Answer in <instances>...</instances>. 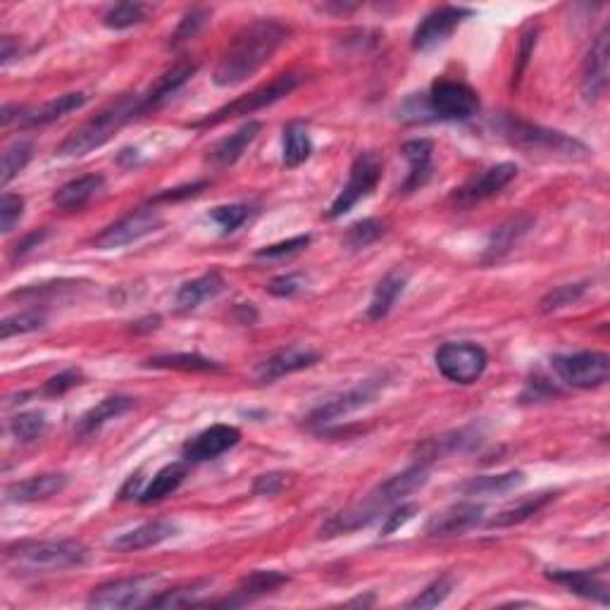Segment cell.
<instances>
[{
	"instance_id": "obj_27",
	"label": "cell",
	"mask_w": 610,
	"mask_h": 610,
	"mask_svg": "<svg viewBox=\"0 0 610 610\" xmlns=\"http://www.w3.org/2000/svg\"><path fill=\"white\" fill-rule=\"evenodd\" d=\"M260 129H263V124L251 120V122H246L241 129H236L234 134H229L227 139H222L208 155L210 165L220 167V170H222V167L234 165L236 160H239L241 155L246 153V148L251 146L255 139H258Z\"/></svg>"
},
{
	"instance_id": "obj_9",
	"label": "cell",
	"mask_w": 610,
	"mask_h": 610,
	"mask_svg": "<svg viewBox=\"0 0 610 610\" xmlns=\"http://www.w3.org/2000/svg\"><path fill=\"white\" fill-rule=\"evenodd\" d=\"M437 367L448 382L456 384H475L487 370L489 356L479 344L460 341V344H444L437 351Z\"/></svg>"
},
{
	"instance_id": "obj_58",
	"label": "cell",
	"mask_w": 610,
	"mask_h": 610,
	"mask_svg": "<svg viewBox=\"0 0 610 610\" xmlns=\"http://www.w3.org/2000/svg\"><path fill=\"white\" fill-rule=\"evenodd\" d=\"M356 8H358V5H353V3H344V5L327 3V5H322V10H325V12H339V15H344V12H353Z\"/></svg>"
},
{
	"instance_id": "obj_10",
	"label": "cell",
	"mask_w": 610,
	"mask_h": 610,
	"mask_svg": "<svg viewBox=\"0 0 610 610\" xmlns=\"http://www.w3.org/2000/svg\"><path fill=\"white\" fill-rule=\"evenodd\" d=\"M384 389V377H372L365 382L356 384L353 389L344 391V394H336L327 401H322L315 410H310L305 425L310 427H325L329 422L339 420V417L356 413V410L370 406L372 401L379 396V391Z\"/></svg>"
},
{
	"instance_id": "obj_48",
	"label": "cell",
	"mask_w": 610,
	"mask_h": 610,
	"mask_svg": "<svg viewBox=\"0 0 610 610\" xmlns=\"http://www.w3.org/2000/svg\"><path fill=\"white\" fill-rule=\"evenodd\" d=\"M210 12L205 8H194L189 10L186 15L182 17V22H179V27L174 29L172 39H170V46H179V43L194 39V36L198 34L205 27V22H208Z\"/></svg>"
},
{
	"instance_id": "obj_34",
	"label": "cell",
	"mask_w": 610,
	"mask_h": 610,
	"mask_svg": "<svg viewBox=\"0 0 610 610\" xmlns=\"http://www.w3.org/2000/svg\"><path fill=\"white\" fill-rule=\"evenodd\" d=\"M522 482H525L522 472H503V475L472 477L470 482L460 484V491H463L465 496H496L518 489Z\"/></svg>"
},
{
	"instance_id": "obj_22",
	"label": "cell",
	"mask_w": 610,
	"mask_h": 610,
	"mask_svg": "<svg viewBox=\"0 0 610 610\" xmlns=\"http://www.w3.org/2000/svg\"><path fill=\"white\" fill-rule=\"evenodd\" d=\"M286 582H289V577L277 570H255L239 582V587L234 589L232 599H224L217 603V606H246V603L263 599V596L272 594V591H277L279 587H284Z\"/></svg>"
},
{
	"instance_id": "obj_31",
	"label": "cell",
	"mask_w": 610,
	"mask_h": 610,
	"mask_svg": "<svg viewBox=\"0 0 610 610\" xmlns=\"http://www.w3.org/2000/svg\"><path fill=\"white\" fill-rule=\"evenodd\" d=\"M194 74H196V62H189V60L177 62V65H174L170 72H165L163 77L158 79V84H155L153 89L143 96V105H146V110L158 108L160 103H165L167 98L182 89V86L189 82Z\"/></svg>"
},
{
	"instance_id": "obj_51",
	"label": "cell",
	"mask_w": 610,
	"mask_h": 610,
	"mask_svg": "<svg viewBox=\"0 0 610 610\" xmlns=\"http://www.w3.org/2000/svg\"><path fill=\"white\" fill-rule=\"evenodd\" d=\"M291 484V475L286 472H267V475H260L253 484V494L255 496H277Z\"/></svg>"
},
{
	"instance_id": "obj_28",
	"label": "cell",
	"mask_w": 610,
	"mask_h": 610,
	"mask_svg": "<svg viewBox=\"0 0 610 610\" xmlns=\"http://www.w3.org/2000/svg\"><path fill=\"white\" fill-rule=\"evenodd\" d=\"M103 186L105 179L101 174H86V177L62 184L53 194V203L58 205L60 210H82L84 205H89L93 198L101 194Z\"/></svg>"
},
{
	"instance_id": "obj_1",
	"label": "cell",
	"mask_w": 610,
	"mask_h": 610,
	"mask_svg": "<svg viewBox=\"0 0 610 610\" xmlns=\"http://www.w3.org/2000/svg\"><path fill=\"white\" fill-rule=\"evenodd\" d=\"M286 39H289V29L275 20L246 24L217 60L213 82L222 89L244 84L255 72L263 70Z\"/></svg>"
},
{
	"instance_id": "obj_21",
	"label": "cell",
	"mask_w": 610,
	"mask_h": 610,
	"mask_svg": "<svg viewBox=\"0 0 610 610\" xmlns=\"http://www.w3.org/2000/svg\"><path fill=\"white\" fill-rule=\"evenodd\" d=\"M546 577L582 599L608 606V582L596 570H546Z\"/></svg>"
},
{
	"instance_id": "obj_14",
	"label": "cell",
	"mask_w": 610,
	"mask_h": 610,
	"mask_svg": "<svg viewBox=\"0 0 610 610\" xmlns=\"http://www.w3.org/2000/svg\"><path fill=\"white\" fill-rule=\"evenodd\" d=\"M515 177H518V165L513 163H501L496 167H489V170L472 177L468 184L460 186L456 194H453V203H456L458 208H472V205L501 194Z\"/></svg>"
},
{
	"instance_id": "obj_25",
	"label": "cell",
	"mask_w": 610,
	"mask_h": 610,
	"mask_svg": "<svg viewBox=\"0 0 610 610\" xmlns=\"http://www.w3.org/2000/svg\"><path fill=\"white\" fill-rule=\"evenodd\" d=\"M432 151V141L427 139L408 141L403 146V155L408 160V177L401 186L403 194H413V191L422 189L429 182V177H432Z\"/></svg>"
},
{
	"instance_id": "obj_46",
	"label": "cell",
	"mask_w": 610,
	"mask_h": 610,
	"mask_svg": "<svg viewBox=\"0 0 610 610\" xmlns=\"http://www.w3.org/2000/svg\"><path fill=\"white\" fill-rule=\"evenodd\" d=\"M453 577L451 575H441L439 580H434L429 587H425V591H420V594L415 596L413 601L408 603V608H437L444 603L448 596H451L453 591Z\"/></svg>"
},
{
	"instance_id": "obj_49",
	"label": "cell",
	"mask_w": 610,
	"mask_h": 610,
	"mask_svg": "<svg viewBox=\"0 0 610 610\" xmlns=\"http://www.w3.org/2000/svg\"><path fill=\"white\" fill-rule=\"evenodd\" d=\"M79 384H84L82 370H77V367H70V370L60 372V375L48 379V382L43 384V394H46V396H62V394H67L70 389L79 387Z\"/></svg>"
},
{
	"instance_id": "obj_36",
	"label": "cell",
	"mask_w": 610,
	"mask_h": 610,
	"mask_svg": "<svg viewBox=\"0 0 610 610\" xmlns=\"http://www.w3.org/2000/svg\"><path fill=\"white\" fill-rule=\"evenodd\" d=\"M313 153L308 127L303 122H291L284 127V165L298 167Z\"/></svg>"
},
{
	"instance_id": "obj_8",
	"label": "cell",
	"mask_w": 610,
	"mask_h": 610,
	"mask_svg": "<svg viewBox=\"0 0 610 610\" xmlns=\"http://www.w3.org/2000/svg\"><path fill=\"white\" fill-rule=\"evenodd\" d=\"M379 179H382V160H379V155L360 153L358 158L353 160L346 186L341 189V194L336 196L332 208H329V220H336V217L346 215L348 210L356 208V203H360L365 196H370L372 191L377 189Z\"/></svg>"
},
{
	"instance_id": "obj_53",
	"label": "cell",
	"mask_w": 610,
	"mask_h": 610,
	"mask_svg": "<svg viewBox=\"0 0 610 610\" xmlns=\"http://www.w3.org/2000/svg\"><path fill=\"white\" fill-rule=\"evenodd\" d=\"M415 513H417L415 503H401V506L391 510V513L387 515V522H384V527H382V537H389V534H394L396 529L408 525V522L415 518Z\"/></svg>"
},
{
	"instance_id": "obj_57",
	"label": "cell",
	"mask_w": 610,
	"mask_h": 610,
	"mask_svg": "<svg viewBox=\"0 0 610 610\" xmlns=\"http://www.w3.org/2000/svg\"><path fill=\"white\" fill-rule=\"evenodd\" d=\"M48 236V232H34V234H29L27 239L24 241H20V244H17V248H15V255H24V253H29L31 248H39V244L43 239H46Z\"/></svg>"
},
{
	"instance_id": "obj_40",
	"label": "cell",
	"mask_w": 610,
	"mask_h": 610,
	"mask_svg": "<svg viewBox=\"0 0 610 610\" xmlns=\"http://www.w3.org/2000/svg\"><path fill=\"white\" fill-rule=\"evenodd\" d=\"M148 15H151V5L146 3H120L115 8H110L103 15V24L108 29H132L136 24L146 22Z\"/></svg>"
},
{
	"instance_id": "obj_56",
	"label": "cell",
	"mask_w": 610,
	"mask_h": 610,
	"mask_svg": "<svg viewBox=\"0 0 610 610\" xmlns=\"http://www.w3.org/2000/svg\"><path fill=\"white\" fill-rule=\"evenodd\" d=\"M15 53H20V43L12 39V36H3V39H0V62L8 65V62L15 58Z\"/></svg>"
},
{
	"instance_id": "obj_32",
	"label": "cell",
	"mask_w": 610,
	"mask_h": 610,
	"mask_svg": "<svg viewBox=\"0 0 610 610\" xmlns=\"http://www.w3.org/2000/svg\"><path fill=\"white\" fill-rule=\"evenodd\" d=\"M408 284V275L401 270L389 272L382 282L377 284L375 294H372V301L367 305V317L370 320H382L384 315H389V310L394 308V303L398 301V296L403 294Z\"/></svg>"
},
{
	"instance_id": "obj_42",
	"label": "cell",
	"mask_w": 610,
	"mask_h": 610,
	"mask_svg": "<svg viewBox=\"0 0 610 610\" xmlns=\"http://www.w3.org/2000/svg\"><path fill=\"white\" fill-rule=\"evenodd\" d=\"M31 151H34V148H31V143H27V141H17V143H12V146L5 148L3 170H0V186H8L12 179H15L17 174H20L24 167L29 165Z\"/></svg>"
},
{
	"instance_id": "obj_4",
	"label": "cell",
	"mask_w": 610,
	"mask_h": 610,
	"mask_svg": "<svg viewBox=\"0 0 610 610\" xmlns=\"http://www.w3.org/2000/svg\"><path fill=\"white\" fill-rule=\"evenodd\" d=\"M89 551L84 544L72 539L62 541H22L5 549V563L20 575H46L79 568L86 563Z\"/></svg>"
},
{
	"instance_id": "obj_15",
	"label": "cell",
	"mask_w": 610,
	"mask_h": 610,
	"mask_svg": "<svg viewBox=\"0 0 610 610\" xmlns=\"http://www.w3.org/2000/svg\"><path fill=\"white\" fill-rule=\"evenodd\" d=\"M610 31L603 27L591 43L587 58L582 65V96L587 103H596L608 89L610 74Z\"/></svg>"
},
{
	"instance_id": "obj_7",
	"label": "cell",
	"mask_w": 610,
	"mask_h": 610,
	"mask_svg": "<svg viewBox=\"0 0 610 610\" xmlns=\"http://www.w3.org/2000/svg\"><path fill=\"white\" fill-rule=\"evenodd\" d=\"M551 367L560 382L568 384L572 389H599L610 377V358L599 351L553 356Z\"/></svg>"
},
{
	"instance_id": "obj_33",
	"label": "cell",
	"mask_w": 610,
	"mask_h": 610,
	"mask_svg": "<svg viewBox=\"0 0 610 610\" xmlns=\"http://www.w3.org/2000/svg\"><path fill=\"white\" fill-rule=\"evenodd\" d=\"M86 101H89L86 93H65V96L53 98V101L43 103L41 108L27 112L22 124H27V127H43V124H51L60 120V117H65L67 112L79 110L82 105H86Z\"/></svg>"
},
{
	"instance_id": "obj_54",
	"label": "cell",
	"mask_w": 610,
	"mask_h": 610,
	"mask_svg": "<svg viewBox=\"0 0 610 610\" xmlns=\"http://www.w3.org/2000/svg\"><path fill=\"white\" fill-rule=\"evenodd\" d=\"M303 286H305V282L298 275H286V277L272 279L270 286H267V291L279 298H291V296H296L298 291H303Z\"/></svg>"
},
{
	"instance_id": "obj_11",
	"label": "cell",
	"mask_w": 610,
	"mask_h": 610,
	"mask_svg": "<svg viewBox=\"0 0 610 610\" xmlns=\"http://www.w3.org/2000/svg\"><path fill=\"white\" fill-rule=\"evenodd\" d=\"M163 224L165 220L158 210L139 208L134 210V213L124 215L122 220H117L115 224H110L108 229H103V232L93 239V244L98 248H105V251H108V248H122L155 234L158 229H163Z\"/></svg>"
},
{
	"instance_id": "obj_41",
	"label": "cell",
	"mask_w": 610,
	"mask_h": 610,
	"mask_svg": "<svg viewBox=\"0 0 610 610\" xmlns=\"http://www.w3.org/2000/svg\"><path fill=\"white\" fill-rule=\"evenodd\" d=\"M48 422L46 415L39 413V410H29V413H17L10 420V432L12 437L22 444H31V441L41 439L43 432H46Z\"/></svg>"
},
{
	"instance_id": "obj_6",
	"label": "cell",
	"mask_w": 610,
	"mask_h": 610,
	"mask_svg": "<svg viewBox=\"0 0 610 610\" xmlns=\"http://www.w3.org/2000/svg\"><path fill=\"white\" fill-rule=\"evenodd\" d=\"M425 108L434 120L463 122L477 115L479 96L468 84L453 79H437L425 96Z\"/></svg>"
},
{
	"instance_id": "obj_55",
	"label": "cell",
	"mask_w": 610,
	"mask_h": 610,
	"mask_svg": "<svg viewBox=\"0 0 610 610\" xmlns=\"http://www.w3.org/2000/svg\"><path fill=\"white\" fill-rule=\"evenodd\" d=\"M205 182H198V184H191V186H184V189H170V191H165V194H160V196H155V203L158 201H179V198H189V196H196L198 191L201 189H205Z\"/></svg>"
},
{
	"instance_id": "obj_17",
	"label": "cell",
	"mask_w": 610,
	"mask_h": 610,
	"mask_svg": "<svg viewBox=\"0 0 610 610\" xmlns=\"http://www.w3.org/2000/svg\"><path fill=\"white\" fill-rule=\"evenodd\" d=\"M241 441V432L232 425H213L203 432H198L194 439H189L182 448V456L186 463H205L213 460L229 448H234Z\"/></svg>"
},
{
	"instance_id": "obj_16",
	"label": "cell",
	"mask_w": 610,
	"mask_h": 610,
	"mask_svg": "<svg viewBox=\"0 0 610 610\" xmlns=\"http://www.w3.org/2000/svg\"><path fill=\"white\" fill-rule=\"evenodd\" d=\"M472 10L456 8V5H441V8L432 10L429 15L417 24L413 34V48L415 51H429V48L444 43L448 36L456 31V27L465 17H470Z\"/></svg>"
},
{
	"instance_id": "obj_12",
	"label": "cell",
	"mask_w": 610,
	"mask_h": 610,
	"mask_svg": "<svg viewBox=\"0 0 610 610\" xmlns=\"http://www.w3.org/2000/svg\"><path fill=\"white\" fill-rule=\"evenodd\" d=\"M153 575H136L127 580H112L96 587L86 599V606L98 610H122L141 606L143 596L153 587Z\"/></svg>"
},
{
	"instance_id": "obj_50",
	"label": "cell",
	"mask_w": 610,
	"mask_h": 610,
	"mask_svg": "<svg viewBox=\"0 0 610 610\" xmlns=\"http://www.w3.org/2000/svg\"><path fill=\"white\" fill-rule=\"evenodd\" d=\"M24 213V201L17 194H5L0 201V229L3 234H10L15 229V224L22 220Z\"/></svg>"
},
{
	"instance_id": "obj_43",
	"label": "cell",
	"mask_w": 610,
	"mask_h": 610,
	"mask_svg": "<svg viewBox=\"0 0 610 610\" xmlns=\"http://www.w3.org/2000/svg\"><path fill=\"white\" fill-rule=\"evenodd\" d=\"M43 325H46V313H41V310H22V313L5 317V320L0 322V336H3V339H12V336L17 334L36 332V329H41Z\"/></svg>"
},
{
	"instance_id": "obj_39",
	"label": "cell",
	"mask_w": 610,
	"mask_h": 610,
	"mask_svg": "<svg viewBox=\"0 0 610 610\" xmlns=\"http://www.w3.org/2000/svg\"><path fill=\"white\" fill-rule=\"evenodd\" d=\"M556 499V494H539L532 496V499H525L518 506H510L506 510H501L496 518L489 520V527H513L518 525V522H525L527 518H532V515H537L541 508L546 506V503H551Z\"/></svg>"
},
{
	"instance_id": "obj_26",
	"label": "cell",
	"mask_w": 610,
	"mask_h": 610,
	"mask_svg": "<svg viewBox=\"0 0 610 610\" xmlns=\"http://www.w3.org/2000/svg\"><path fill=\"white\" fill-rule=\"evenodd\" d=\"M134 408V398L129 396H108L103 398L98 406H93L89 413H84L79 417L77 427H74V434H77L79 439L89 437V434L98 432L103 425H108L110 420H117V417L129 413V410Z\"/></svg>"
},
{
	"instance_id": "obj_38",
	"label": "cell",
	"mask_w": 610,
	"mask_h": 610,
	"mask_svg": "<svg viewBox=\"0 0 610 610\" xmlns=\"http://www.w3.org/2000/svg\"><path fill=\"white\" fill-rule=\"evenodd\" d=\"M210 587V580L201 582H191L184 584V587L177 589H167L160 591L158 596H153L151 601H146L148 608H186V606H196L198 596L203 594L205 589Z\"/></svg>"
},
{
	"instance_id": "obj_44",
	"label": "cell",
	"mask_w": 610,
	"mask_h": 610,
	"mask_svg": "<svg viewBox=\"0 0 610 610\" xmlns=\"http://www.w3.org/2000/svg\"><path fill=\"white\" fill-rule=\"evenodd\" d=\"M384 234V224L379 220H363L356 222L353 227H348V232L344 236V244L351 251H360V248H367L370 244H375L379 236Z\"/></svg>"
},
{
	"instance_id": "obj_30",
	"label": "cell",
	"mask_w": 610,
	"mask_h": 610,
	"mask_svg": "<svg viewBox=\"0 0 610 610\" xmlns=\"http://www.w3.org/2000/svg\"><path fill=\"white\" fill-rule=\"evenodd\" d=\"M222 289L224 279L220 277V272H208V275L191 279V282L179 286L177 296H174V308H177L179 313H191V310H196L203 301L215 298Z\"/></svg>"
},
{
	"instance_id": "obj_47",
	"label": "cell",
	"mask_w": 610,
	"mask_h": 610,
	"mask_svg": "<svg viewBox=\"0 0 610 610\" xmlns=\"http://www.w3.org/2000/svg\"><path fill=\"white\" fill-rule=\"evenodd\" d=\"M587 291V284H563L556 286V289L549 291L544 298H541V310L544 313H556L560 308H568V305L577 303Z\"/></svg>"
},
{
	"instance_id": "obj_37",
	"label": "cell",
	"mask_w": 610,
	"mask_h": 610,
	"mask_svg": "<svg viewBox=\"0 0 610 610\" xmlns=\"http://www.w3.org/2000/svg\"><path fill=\"white\" fill-rule=\"evenodd\" d=\"M146 365L158 367V370H182V372L222 370L220 363L198 356V353H170V356H155V358H148Z\"/></svg>"
},
{
	"instance_id": "obj_5",
	"label": "cell",
	"mask_w": 610,
	"mask_h": 610,
	"mask_svg": "<svg viewBox=\"0 0 610 610\" xmlns=\"http://www.w3.org/2000/svg\"><path fill=\"white\" fill-rule=\"evenodd\" d=\"M298 84H301V77H298V74H282V77H277L275 82H270L267 86H260V89H255L251 93H246V96L236 98V101L227 103L220 110H215L213 115H208L201 122H194V129L217 127V124L234 120V117L253 115V112L263 110V108H267V105L282 101V98L289 96V93L294 91Z\"/></svg>"
},
{
	"instance_id": "obj_3",
	"label": "cell",
	"mask_w": 610,
	"mask_h": 610,
	"mask_svg": "<svg viewBox=\"0 0 610 610\" xmlns=\"http://www.w3.org/2000/svg\"><path fill=\"white\" fill-rule=\"evenodd\" d=\"M143 112H146V105H143V96H139V93H127V96L117 98L115 103L98 112L93 120L74 129L58 146V155H62V158H84L96 148L105 146L124 124H129Z\"/></svg>"
},
{
	"instance_id": "obj_23",
	"label": "cell",
	"mask_w": 610,
	"mask_h": 610,
	"mask_svg": "<svg viewBox=\"0 0 610 610\" xmlns=\"http://www.w3.org/2000/svg\"><path fill=\"white\" fill-rule=\"evenodd\" d=\"M67 487V477L60 475V472H46V475H36L29 479H22V482L10 484L5 489V496L12 503H36V501H46L51 496L58 494Z\"/></svg>"
},
{
	"instance_id": "obj_45",
	"label": "cell",
	"mask_w": 610,
	"mask_h": 610,
	"mask_svg": "<svg viewBox=\"0 0 610 610\" xmlns=\"http://www.w3.org/2000/svg\"><path fill=\"white\" fill-rule=\"evenodd\" d=\"M248 217H251V208L241 203L232 205H217V208L210 210V220H213L217 227L222 229V234H232L236 229L244 224Z\"/></svg>"
},
{
	"instance_id": "obj_35",
	"label": "cell",
	"mask_w": 610,
	"mask_h": 610,
	"mask_svg": "<svg viewBox=\"0 0 610 610\" xmlns=\"http://www.w3.org/2000/svg\"><path fill=\"white\" fill-rule=\"evenodd\" d=\"M184 479H186V465L184 463L165 465V468L153 477V482L141 491V503L163 501L165 496H170L172 491H177L179 487H182Z\"/></svg>"
},
{
	"instance_id": "obj_52",
	"label": "cell",
	"mask_w": 610,
	"mask_h": 610,
	"mask_svg": "<svg viewBox=\"0 0 610 610\" xmlns=\"http://www.w3.org/2000/svg\"><path fill=\"white\" fill-rule=\"evenodd\" d=\"M308 244H310L308 234L294 236V239H289V241H279V244L260 248V251L255 253V258H284V255H296V253H301Z\"/></svg>"
},
{
	"instance_id": "obj_20",
	"label": "cell",
	"mask_w": 610,
	"mask_h": 610,
	"mask_svg": "<svg viewBox=\"0 0 610 610\" xmlns=\"http://www.w3.org/2000/svg\"><path fill=\"white\" fill-rule=\"evenodd\" d=\"M479 444V432L475 427H463L456 429V432L441 434V437H432L427 441H422L420 446L415 448L417 463H434V460L453 456V453H463L468 448Z\"/></svg>"
},
{
	"instance_id": "obj_2",
	"label": "cell",
	"mask_w": 610,
	"mask_h": 610,
	"mask_svg": "<svg viewBox=\"0 0 610 610\" xmlns=\"http://www.w3.org/2000/svg\"><path fill=\"white\" fill-rule=\"evenodd\" d=\"M491 124H494V132L503 141L529 155L541 153L560 160H580L589 155V148L582 141L572 139V136L563 132H556V129H546L541 124L522 120V117L513 115V112H501Z\"/></svg>"
},
{
	"instance_id": "obj_29",
	"label": "cell",
	"mask_w": 610,
	"mask_h": 610,
	"mask_svg": "<svg viewBox=\"0 0 610 610\" xmlns=\"http://www.w3.org/2000/svg\"><path fill=\"white\" fill-rule=\"evenodd\" d=\"M534 227V217L532 215H515L510 217L501 224V227H496L494 232H491L487 248H484V260H499L506 255L510 248H513L518 241L525 236L529 229Z\"/></svg>"
},
{
	"instance_id": "obj_24",
	"label": "cell",
	"mask_w": 610,
	"mask_h": 610,
	"mask_svg": "<svg viewBox=\"0 0 610 610\" xmlns=\"http://www.w3.org/2000/svg\"><path fill=\"white\" fill-rule=\"evenodd\" d=\"M179 529L174 522L170 520H153L146 522V525L129 529V532L120 534L117 539H112V549L117 551H141V549H151V546H158L167 541L170 537H174Z\"/></svg>"
},
{
	"instance_id": "obj_19",
	"label": "cell",
	"mask_w": 610,
	"mask_h": 610,
	"mask_svg": "<svg viewBox=\"0 0 610 610\" xmlns=\"http://www.w3.org/2000/svg\"><path fill=\"white\" fill-rule=\"evenodd\" d=\"M484 518V508L477 503H456V506L441 510L427 522L425 532L427 537H456V534L468 532V529L477 527Z\"/></svg>"
},
{
	"instance_id": "obj_18",
	"label": "cell",
	"mask_w": 610,
	"mask_h": 610,
	"mask_svg": "<svg viewBox=\"0 0 610 610\" xmlns=\"http://www.w3.org/2000/svg\"><path fill=\"white\" fill-rule=\"evenodd\" d=\"M317 360H320V353L308 346L282 348V351H277L275 356H270L255 367V379H258L260 384H272L286 375H294V372L305 370V367H313Z\"/></svg>"
},
{
	"instance_id": "obj_13",
	"label": "cell",
	"mask_w": 610,
	"mask_h": 610,
	"mask_svg": "<svg viewBox=\"0 0 610 610\" xmlns=\"http://www.w3.org/2000/svg\"><path fill=\"white\" fill-rule=\"evenodd\" d=\"M427 479H429V465L415 463L413 468L398 472V475L389 477L387 482L379 484V487L372 491L370 496H367L365 503L382 515L384 510H389L391 506H398V503L406 499V496L413 494V491L425 487Z\"/></svg>"
}]
</instances>
